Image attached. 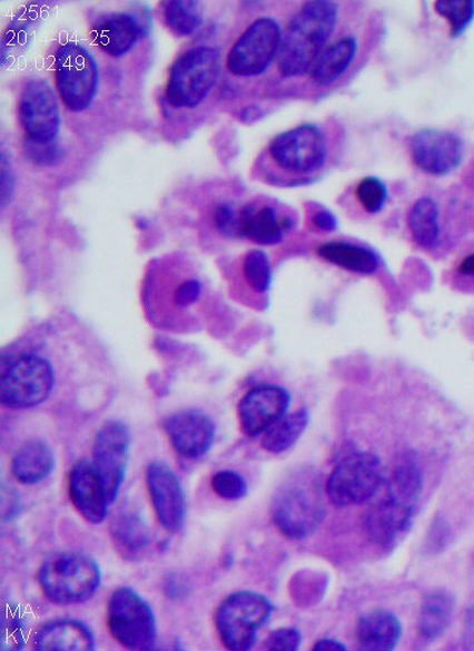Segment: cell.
Segmentation results:
<instances>
[{"mask_svg":"<svg viewBox=\"0 0 474 651\" xmlns=\"http://www.w3.org/2000/svg\"><path fill=\"white\" fill-rule=\"evenodd\" d=\"M408 150L415 167L433 177H446L464 159L463 140L443 130L425 129L411 135Z\"/></svg>","mask_w":474,"mask_h":651,"instance_id":"15","label":"cell"},{"mask_svg":"<svg viewBox=\"0 0 474 651\" xmlns=\"http://www.w3.org/2000/svg\"><path fill=\"white\" fill-rule=\"evenodd\" d=\"M221 55L215 47L199 46L172 63L166 99L174 109H196L218 83Z\"/></svg>","mask_w":474,"mask_h":651,"instance_id":"4","label":"cell"},{"mask_svg":"<svg viewBox=\"0 0 474 651\" xmlns=\"http://www.w3.org/2000/svg\"><path fill=\"white\" fill-rule=\"evenodd\" d=\"M315 226L324 231H333L337 228V219L332 211L320 210L315 214Z\"/></svg>","mask_w":474,"mask_h":651,"instance_id":"40","label":"cell"},{"mask_svg":"<svg viewBox=\"0 0 474 651\" xmlns=\"http://www.w3.org/2000/svg\"><path fill=\"white\" fill-rule=\"evenodd\" d=\"M273 611V604L257 592L239 591L228 596L216 614L221 643L228 650H250L256 644L259 629L267 623Z\"/></svg>","mask_w":474,"mask_h":651,"instance_id":"6","label":"cell"},{"mask_svg":"<svg viewBox=\"0 0 474 651\" xmlns=\"http://www.w3.org/2000/svg\"><path fill=\"white\" fill-rule=\"evenodd\" d=\"M283 29L273 18H258L249 24L227 56L230 73L256 77L265 73L278 57Z\"/></svg>","mask_w":474,"mask_h":651,"instance_id":"11","label":"cell"},{"mask_svg":"<svg viewBox=\"0 0 474 651\" xmlns=\"http://www.w3.org/2000/svg\"><path fill=\"white\" fill-rule=\"evenodd\" d=\"M3 649H23V621L13 609L4 611L2 627Z\"/></svg>","mask_w":474,"mask_h":651,"instance_id":"36","label":"cell"},{"mask_svg":"<svg viewBox=\"0 0 474 651\" xmlns=\"http://www.w3.org/2000/svg\"><path fill=\"white\" fill-rule=\"evenodd\" d=\"M379 456L361 452L346 456L337 464L326 484L328 500L337 507L372 501L384 484Z\"/></svg>","mask_w":474,"mask_h":651,"instance_id":"8","label":"cell"},{"mask_svg":"<svg viewBox=\"0 0 474 651\" xmlns=\"http://www.w3.org/2000/svg\"><path fill=\"white\" fill-rule=\"evenodd\" d=\"M53 453L42 441H29L21 446L12 461L14 479L22 484L33 485L43 481L53 470Z\"/></svg>","mask_w":474,"mask_h":651,"instance_id":"25","label":"cell"},{"mask_svg":"<svg viewBox=\"0 0 474 651\" xmlns=\"http://www.w3.org/2000/svg\"><path fill=\"white\" fill-rule=\"evenodd\" d=\"M422 485V473L412 458L395 466L392 479L383 484L384 492L375 494L365 513V530L375 545L388 549L401 541L411 526Z\"/></svg>","mask_w":474,"mask_h":651,"instance_id":"1","label":"cell"},{"mask_svg":"<svg viewBox=\"0 0 474 651\" xmlns=\"http://www.w3.org/2000/svg\"><path fill=\"white\" fill-rule=\"evenodd\" d=\"M288 226V220L278 218L274 207L246 206L240 209V236L257 243V245H278Z\"/></svg>","mask_w":474,"mask_h":651,"instance_id":"23","label":"cell"},{"mask_svg":"<svg viewBox=\"0 0 474 651\" xmlns=\"http://www.w3.org/2000/svg\"><path fill=\"white\" fill-rule=\"evenodd\" d=\"M356 197L367 213L382 211L388 198V189L381 179L367 177L356 188Z\"/></svg>","mask_w":474,"mask_h":651,"instance_id":"34","label":"cell"},{"mask_svg":"<svg viewBox=\"0 0 474 651\" xmlns=\"http://www.w3.org/2000/svg\"><path fill=\"white\" fill-rule=\"evenodd\" d=\"M456 602L447 591H435L423 600L419 614V630L424 639L435 640L443 635L451 624Z\"/></svg>","mask_w":474,"mask_h":651,"instance_id":"28","label":"cell"},{"mask_svg":"<svg viewBox=\"0 0 474 651\" xmlns=\"http://www.w3.org/2000/svg\"><path fill=\"white\" fill-rule=\"evenodd\" d=\"M111 635L129 650H150L157 641V621L152 610L137 592L120 588L108 604Z\"/></svg>","mask_w":474,"mask_h":651,"instance_id":"10","label":"cell"},{"mask_svg":"<svg viewBox=\"0 0 474 651\" xmlns=\"http://www.w3.org/2000/svg\"><path fill=\"white\" fill-rule=\"evenodd\" d=\"M315 651H344L346 650V647L344 644L340 643V641L337 640H333V639H324L318 641V643H316Z\"/></svg>","mask_w":474,"mask_h":651,"instance_id":"41","label":"cell"},{"mask_svg":"<svg viewBox=\"0 0 474 651\" xmlns=\"http://www.w3.org/2000/svg\"><path fill=\"white\" fill-rule=\"evenodd\" d=\"M144 33L141 23L129 13H115L99 19L91 38L100 50L118 58L128 55Z\"/></svg>","mask_w":474,"mask_h":651,"instance_id":"20","label":"cell"},{"mask_svg":"<svg viewBox=\"0 0 474 651\" xmlns=\"http://www.w3.org/2000/svg\"><path fill=\"white\" fill-rule=\"evenodd\" d=\"M110 533L116 550L125 559L141 558L150 546V532L137 513L118 514L110 524Z\"/></svg>","mask_w":474,"mask_h":651,"instance_id":"24","label":"cell"},{"mask_svg":"<svg viewBox=\"0 0 474 651\" xmlns=\"http://www.w3.org/2000/svg\"><path fill=\"white\" fill-rule=\"evenodd\" d=\"M131 434L121 422L106 423L96 435L92 464L102 482L109 504L118 499L128 468Z\"/></svg>","mask_w":474,"mask_h":651,"instance_id":"13","label":"cell"},{"mask_svg":"<svg viewBox=\"0 0 474 651\" xmlns=\"http://www.w3.org/2000/svg\"><path fill=\"white\" fill-rule=\"evenodd\" d=\"M18 118L29 141L52 142L61 129L60 103L52 87L43 80L28 82L19 100Z\"/></svg>","mask_w":474,"mask_h":651,"instance_id":"14","label":"cell"},{"mask_svg":"<svg viewBox=\"0 0 474 651\" xmlns=\"http://www.w3.org/2000/svg\"><path fill=\"white\" fill-rule=\"evenodd\" d=\"M338 7L328 0L307 2L288 23L278 53V68L284 77L312 72L317 58L335 31Z\"/></svg>","mask_w":474,"mask_h":651,"instance_id":"2","label":"cell"},{"mask_svg":"<svg viewBox=\"0 0 474 651\" xmlns=\"http://www.w3.org/2000/svg\"><path fill=\"white\" fill-rule=\"evenodd\" d=\"M458 272L462 276L474 277V253L461 262Z\"/></svg>","mask_w":474,"mask_h":651,"instance_id":"42","label":"cell"},{"mask_svg":"<svg viewBox=\"0 0 474 651\" xmlns=\"http://www.w3.org/2000/svg\"><path fill=\"white\" fill-rule=\"evenodd\" d=\"M55 385L53 368L34 354L16 356L3 365L2 403L12 410H28L42 404Z\"/></svg>","mask_w":474,"mask_h":651,"instance_id":"9","label":"cell"},{"mask_svg":"<svg viewBox=\"0 0 474 651\" xmlns=\"http://www.w3.org/2000/svg\"><path fill=\"white\" fill-rule=\"evenodd\" d=\"M308 422L309 414L306 410L285 415L266 432L263 441L264 450L268 453L280 454L293 448L305 433Z\"/></svg>","mask_w":474,"mask_h":651,"instance_id":"30","label":"cell"},{"mask_svg":"<svg viewBox=\"0 0 474 651\" xmlns=\"http://www.w3.org/2000/svg\"><path fill=\"white\" fill-rule=\"evenodd\" d=\"M292 396L284 387L259 385L251 388L238 407L241 431L248 436L266 433L288 412Z\"/></svg>","mask_w":474,"mask_h":651,"instance_id":"16","label":"cell"},{"mask_svg":"<svg viewBox=\"0 0 474 651\" xmlns=\"http://www.w3.org/2000/svg\"><path fill=\"white\" fill-rule=\"evenodd\" d=\"M55 75L67 109L75 114L89 109L99 89V68L82 45L66 42L57 48Z\"/></svg>","mask_w":474,"mask_h":651,"instance_id":"7","label":"cell"},{"mask_svg":"<svg viewBox=\"0 0 474 651\" xmlns=\"http://www.w3.org/2000/svg\"><path fill=\"white\" fill-rule=\"evenodd\" d=\"M248 285L258 294H265L273 284V268L265 251L255 249L247 253L244 264Z\"/></svg>","mask_w":474,"mask_h":651,"instance_id":"33","label":"cell"},{"mask_svg":"<svg viewBox=\"0 0 474 651\" xmlns=\"http://www.w3.org/2000/svg\"><path fill=\"white\" fill-rule=\"evenodd\" d=\"M322 484L309 475H298L279 487L273 502V519L289 540H305L322 526L325 519Z\"/></svg>","mask_w":474,"mask_h":651,"instance_id":"3","label":"cell"},{"mask_svg":"<svg viewBox=\"0 0 474 651\" xmlns=\"http://www.w3.org/2000/svg\"><path fill=\"white\" fill-rule=\"evenodd\" d=\"M36 650L85 651L95 649L92 631L81 621L56 620L38 631L34 638Z\"/></svg>","mask_w":474,"mask_h":651,"instance_id":"21","label":"cell"},{"mask_svg":"<svg viewBox=\"0 0 474 651\" xmlns=\"http://www.w3.org/2000/svg\"><path fill=\"white\" fill-rule=\"evenodd\" d=\"M268 155L278 169L308 175L324 167L327 148L322 130L306 124L277 135L269 144Z\"/></svg>","mask_w":474,"mask_h":651,"instance_id":"12","label":"cell"},{"mask_svg":"<svg viewBox=\"0 0 474 651\" xmlns=\"http://www.w3.org/2000/svg\"><path fill=\"white\" fill-rule=\"evenodd\" d=\"M317 253L328 264L357 275H373L381 267V259L372 249L352 245V243H325L318 247Z\"/></svg>","mask_w":474,"mask_h":651,"instance_id":"27","label":"cell"},{"mask_svg":"<svg viewBox=\"0 0 474 651\" xmlns=\"http://www.w3.org/2000/svg\"><path fill=\"white\" fill-rule=\"evenodd\" d=\"M434 9L447 19L452 38H458L466 32L474 19L473 0H438L434 3Z\"/></svg>","mask_w":474,"mask_h":651,"instance_id":"32","label":"cell"},{"mask_svg":"<svg viewBox=\"0 0 474 651\" xmlns=\"http://www.w3.org/2000/svg\"><path fill=\"white\" fill-rule=\"evenodd\" d=\"M162 8L164 22L174 34L190 36L196 33L203 24L197 3L172 0V2L164 3Z\"/></svg>","mask_w":474,"mask_h":651,"instance_id":"31","label":"cell"},{"mask_svg":"<svg viewBox=\"0 0 474 651\" xmlns=\"http://www.w3.org/2000/svg\"><path fill=\"white\" fill-rule=\"evenodd\" d=\"M213 490L220 499L238 501L248 493V484L240 474L231 471L218 472L211 480Z\"/></svg>","mask_w":474,"mask_h":651,"instance_id":"35","label":"cell"},{"mask_svg":"<svg viewBox=\"0 0 474 651\" xmlns=\"http://www.w3.org/2000/svg\"><path fill=\"white\" fill-rule=\"evenodd\" d=\"M303 635L295 628H280L266 640L265 649L273 651H295L302 647Z\"/></svg>","mask_w":474,"mask_h":651,"instance_id":"38","label":"cell"},{"mask_svg":"<svg viewBox=\"0 0 474 651\" xmlns=\"http://www.w3.org/2000/svg\"><path fill=\"white\" fill-rule=\"evenodd\" d=\"M356 635L363 650L391 651L399 643L402 624L392 612L375 610L361 618Z\"/></svg>","mask_w":474,"mask_h":651,"instance_id":"22","label":"cell"},{"mask_svg":"<svg viewBox=\"0 0 474 651\" xmlns=\"http://www.w3.org/2000/svg\"><path fill=\"white\" fill-rule=\"evenodd\" d=\"M38 580L48 600L58 605H75L96 594L101 571L89 556L58 553L43 562Z\"/></svg>","mask_w":474,"mask_h":651,"instance_id":"5","label":"cell"},{"mask_svg":"<svg viewBox=\"0 0 474 651\" xmlns=\"http://www.w3.org/2000/svg\"><path fill=\"white\" fill-rule=\"evenodd\" d=\"M69 491L76 510L85 520L99 524L108 516L109 501L93 464L80 461L73 465Z\"/></svg>","mask_w":474,"mask_h":651,"instance_id":"19","label":"cell"},{"mask_svg":"<svg viewBox=\"0 0 474 651\" xmlns=\"http://www.w3.org/2000/svg\"><path fill=\"white\" fill-rule=\"evenodd\" d=\"M213 221L216 228L226 237L240 236V210L237 211L230 204L224 203L213 213Z\"/></svg>","mask_w":474,"mask_h":651,"instance_id":"37","label":"cell"},{"mask_svg":"<svg viewBox=\"0 0 474 651\" xmlns=\"http://www.w3.org/2000/svg\"><path fill=\"white\" fill-rule=\"evenodd\" d=\"M408 225L417 245L424 249L438 246L441 238L440 209L437 203L425 197L414 203L408 214Z\"/></svg>","mask_w":474,"mask_h":651,"instance_id":"29","label":"cell"},{"mask_svg":"<svg viewBox=\"0 0 474 651\" xmlns=\"http://www.w3.org/2000/svg\"><path fill=\"white\" fill-rule=\"evenodd\" d=\"M164 427L174 450L184 458H200L209 452L215 442V424L209 416L197 411L174 414Z\"/></svg>","mask_w":474,"mask_h":651,"instance_id":"18","label":"cell"},{"mask_svg":"<svg viewBox=\"0 0 474 651\" xmlns=\"http://www.w3.org/2000/svg\"><path fill=\"white\" fill-rule=\"evenodd\" d=\"M147 484L161 526L178 532L186 521L187 502L177 475L167 464L154 462L148 466Z\"/></svg>","mask_w":474,"mask_h":651,"instance_id":"17","label":"cell"},{"mask_svg":"<svg viewBox=\"0 0 474 651\" xmlns=\"http://www.w3.org/2000/svg\"><path fill=\"white\" fill-rule=\"evenodd\" d=\"M357 52L354 37H344L325 48L317 58L312 72L313 81L318 86L332 85L347 71Z\"/></svg>","mask_w":474,"mask_h":651,"instance_id":"26","label":"cell"},{"mask_svg":"<svg viewBox=\"0 0 474 651\" xmlns=\"http://www.w3.org/2000/svg\"><path fill=\"white\" fill-rule=\"evenodd\" d=\"M201 295V285L197 279H188L174 293V305L179 308H188L196 305Z\"/></svg>","mask_w":474,"mask_h":651,"instance_id":"39","label":"cell"}]
</instances>
